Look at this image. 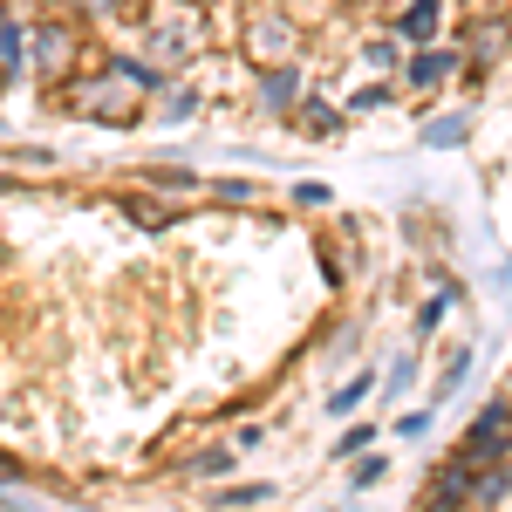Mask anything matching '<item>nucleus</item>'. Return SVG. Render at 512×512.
<instances>
[{"mask_svg": "<svg viewBox=\"0 0 512 512\" xmlns=\"http://www.w3.org/2000/svg\"><path fill=\"white\" fill-rule=\"evenodd\" d=\"M362 396H369V376H355L349 390H335V396H328V417H349V410H362Z\"/></svg>", "mask_w": 512, "mask_h": 512, "instance_id": "8", "label": "nucleus"}, {"mask_svg": "<svg viewBox=\"0 0 512 512\" xmlns=\"http://www.w3.org/2000/svg\"><path fill=\"white\" fill-rule=\"evenodd\" d=\"M260 103H267V110H287V103H301V69H294V62L267 69V76H260Z\"/></svg>", "mask_w": 512, "mask_h": 512, "instance_id": "3", "label": "nucleus"}, {"mask_svg": "<svg viewBox=\"0 0 512 512\" xmlns=\"http://www.w3.org/2000/svg\"><path fill=\"white\" fill-rule=\"evenodd\" d=\"M301 123H308V130H315V137H328V130H335V117H328V110H321V103H308V110H301Z\"/></svg>", "mask_w": 512, "mask_h": 512, "instance_id": "11", "label": "nucleus"}, {"mask_svg": "<svg viewBox=\"0 0 512 512\" xmlns=\"http://www.w3.org/2000/svg\"><path fill=\"white\" fill-rule=\"evenodd\" d=\"M506 499H512V465H506V458L478 465V472H472V499H465V506H506Z\"/></svg>", "mask_w": 512, "mask_h": 512, "instance_id": "2", "label": "nucleus"}, {"mask_svg": "<svg viewBox=\"0 0 512 512\" xmlns=\"http://www.w3.org/2000/svg\"><path fill=\"white\" fill-rule=\"evenodd\" d=\"M267 492H274V485H226V492H219V506H260Z\"/></svg>", "mask_w": 512, "mask_h": 512, "instance_id": "9", "label": "nucleus"}, {"mask_svg": "<svg viewBox=\"0 0 512 512\" xmlns=\"http://www.w3.org/2000/svg\"><path fill=\"white\" fill-rule=\"evenodd\" d=\"M424 137H431V144H458V137H465V117H437Z\"/></svg>", "mask_w": 512, "mask_h": 512, "instance_id": "10", "label": "nucleus"}, {"mask_svg": "<svg viewBox=\"0 0 512 512\" xmlns=\"http://www.w3.org/2000/svg\"><path fill=\"white\" fill-rule=\"evenodd\" d=\"M287 41H294V28H287V21H274V14H260V21H253V55H260V62L287 55Z\"/></svg>", "mask_w": 512, "mask_h": 512, "instance_id": "6", "label": "nucleus"}, {"mask_svg": "<svg viewBox=\"0 0 512 512\" xmlns=\"http://www.w3.org/2000/svg\"><path fill=\"white\" fill-rule=\"evenodd\" d=\"M21 69V21L0 7V76H14Z\"/></svg>", "mask_w": 512, "mask_h": 512, "instance_id": "7", "label": "nucleus"}, {"mask_svg": "<svg viewBox=\"0 0 512 512\" xmlns=\"http://www.w3.org/2000/svg\"><path fill=\"white\" fill-rule=\"evenodd\" d=\"M451 69H465V62H458L451 48H424V55L410 62V82H417V89H437V82L451 76Z\"/></svg>", "mask_w": 512, "mask_h": 512, "instance_id": "5", "label": "nucleus"}, {"mask_svg": "<svg viewBox=\"0 0 512 512\" xmlns=\"http://www.w3.org/2000/svg\"><path fill=\"white\" fill-rule=\"evenodd\" d=\"M69 48H76V41H69V28H62V21H48V28H35V41H28V69L55 76V69L69 62Z\"/></svg>", "mask_w": 512, "mask_h": 512, "instance_id": "1", "label": "nucleus"}, {"mask_svg": "<svg viewBox=\"0 0 512 512\" xmlns=\"http://www.w3.org/2000/svg\"><path fill=\"white\" fill-rule=\"evenodd\" d=\"M437 14H444V0H410L403 21H396V35H403V41H431L437 35Z\"/></svg>", "mask_w": 512, "mask_h": 512, "instance_id": "4", "label": "nucleus"}]
</instances>
